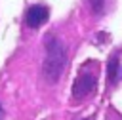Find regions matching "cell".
Segmentation results:
<instances>
[{
  "instance_id": "6da1fadb",
  "label": "cell",
  "mask_w": 122,
  "mask_h": 120,
  "mask_svg": "<svg viewBox=\"0 0 122 120\" xmlns=\"http://www.w3.org/2000/svg\"><path fill=\"white\" fill-rule=\"evenodd\" d=\"M67 67V46L61 38L50 34L46 40V55L42 61V76L48 84H57Z\"/></svg>"
},
{
  "instance_id": "7a4b0ae2",
  "label": "cell",
  "mask_w": 122,
  "mask_h": 120,
  "mask_svg": "<svg viewBox=\"0 0 122 120\" xmlns=\"http://www.w3.org/2000/svg\"><path fill=\"white\" fill-rule=\"evenodd\" d=\"M95 86H97V76L95 72H90V70H82L74 84H72V99L74 101H82L86 99L90 93L95 91Z\"/></svg>"
},
{
  "instance_id": "3957f363",
  "label": "cell",
  "mask_w": 122,
  "mask_h": 120,
  "mask_svg": "<svg viewBox=\"0 0 122 120\" xmlns=\"http://www.w3.org/2000/svg\"><path fill=\"white\" fill-rule=\"evenodd\" d=\"M50 17V10L42 4H34V6H29L27 13H25V25L32 30L40 29Z\"/></svg>"
},
{
  "instance_id": "277c9868",
  "label": "cell",
  "mask_w": 122,
  "mask_h": 120,
  "mask_svg": "<svg viewBox=\"0 0 122 120\" xmlns=\"http://www.w3.org/2000/svg\"><path fill=\"white\" fill-rule=\"evenodd\" d=\"M122 78V65H120V57L118 53H112L107 61V80L111 86H116Z\"/></svg>"
},
{
  "instance_id": "5b68a950",
  "label": "cell",
  "mask_w": 122,
  "mask_h": 120,
  "mask_svg": "<svg viewBox=\"0 0 122 120\" xmlns=\"http://www.w3.org/2000/svg\"><path fill=\"white\" fill-rule=\"evenodd\" d=\"M88 6L93 15H103L107 10V0H88Z\"/></svg>"
},
{
  "instance_id": "8992f818",
  "label": "cell",
  "mask_w": 122,
  "mask_h": 120,
  "mask_svg": "<svg viewBox=\"0 0 122 120\" xmlns=\"http://www.w3.org/2000/svg\"><path fill=\"white\" fill-rule=\"evenodd\" d=\"M4 118V107H2V103H0V120Z\"/></svg>"
},
{
  "instance_id": "52a82bcc",
  "label": "cell",
  "mask_w": 122,
  "mask_h": 120,
  "mask_svg": "<svg viewBox=\"0 0 122 120\" xmlns=\"http://www.w3.org/2000/svg\"><path fill=\"white\" fill-rule=\"evenodd\" d=\"M80 120H92V118H80Z\"/></svg>"
}]
</instances>
